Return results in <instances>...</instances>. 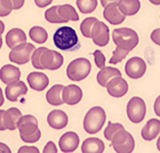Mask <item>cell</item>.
<instances>
[{"mask_svg":"<svg viewBox=\"0 0 160 153\" xmlns=\"http://www.w3.org/2000/svg\"><path fill=\"white\" fill-rule=\"evenodd\" d=\"M32 65L39 70H58L63 65V56L58 52L48 49L46 47L36 48L31 57Z\"/></svg>","mask_w":160,"mask_h":153,"instance_id":"cell-1","label":"cell"},{"mask_svg":"<svg viewBox=\"0 0 160 153\" xmlns=\"http://www.w3.org/2000/svg\"><path fill=\"white\" fill-rule=\"evenodd\" d=\"M17 128L20 130L21 140L25 143H36L41 137V131L38 127L37 118L31 114L21 116Z\"/></svg>","mask_w":160,"mask_h":153,"instance_id":"cell-2","label":"cell"},{"mask_svg":"<svg viewBox=\"0 0 160 153\" xmlns=\"http://www.w3.org/2000/svg\"><path fill=\"white\" fill-rule=\"evenodd\" d=\"M54 45L61 50H73L79 46L77 32L70 27H62L54 33Z\"/></svg>","mask_w":160,"mask_h":153,"instance_id":"cell-3","label":"cell"},{"mask_svg":"<svg viewBox=\"0 0 160 153\" xmlns=\"http://www.w3.org/2000/svg\"><path fill=\"white\" fill-rule=\"evenodd\" d=\"M112 40L116 46L125 49L127 52H132L138 45L140 38L136 31L129 27H119L112 31Z\"/></svg>","mask_w":160,"mask_h":153,"instance_id":"cell-4","label":"cell"},{"mask_svg":"<svg viewBox=\"0 0 160 153\" xmlns=\"http://www.w3.org/2000/svg\"><path fill=\"white\" fill-rule=\"evenodd\" d=\"M107 119V114L103 107L101 106H94L92 107L85 116L83 119V129L86 130V133L93 135V134L98 133L104 122Z\"/></svg>","mask_w":160,"mask_h":153,"instance_id":"cell-5","label":"cell"},{"mask_svg":"<svg viewBox=\"0 0 160 153\" xmlns=\"http://www.w3.org/2000/svg\"><path fill=\"white\" fill-rule=\"evenodd\" d=\"M90 70H92V65L89 61L87 58L80 57L70 62L67 69V76L72 81H81L89 76Z\"/></svg>","mask_w":160,"mask_h":153,"instance_id":"cell-6","label":"cell"},{"mask_svg":"<svg viewBox=\"0 0 160 153\" xmlns=\"http://www.w3.org/2000/svg\"><path fill=\"white\" fill-rule=\"evenodd\" d=\"M110 142L112 149L117 153H132L135 149V140L125 128L114 134Z\"/></svg>","mask_w":160,"mask_h":153,"instance_id":"cell-7","label":"cell"},{"mask_svg":"<svg viewBox=\"0 0 160 153\" xmlns=\"http://www.w3.org/2000/svg\"><path fill=\"white\" fill-rule=\"evenodd\" d=\"M147 114V105L141 97H132L127 104V116L134 123H140L143 121Z\"/></svg>","mask_w":160,"mask_h":153,"instance_id":"cell-8","label":"cell"},{"mask_svg":"<svg viewBox=\"0 0 160 153\" xmlns=\"http://www.w3.org/2000/svg\"><path fill=\"white\" fill-rule=\"evenodd\" d=\"M34 49H36V47L32 43H21L18 46H15L14 48H12L8 57L13 63L23 65V64H27L28 62L31 61Z\"/></svg>","mask_w":160,"mask_h":153,"instance_id":"cell-9","label":"cell"},{"mask_svg":"<svg viewBox=\"0 0 160 153\" xmlns=\"http://www.w3.org/2000/svg\"><path fill=\"white\" fill-rule=\"evenodd\" d=\"M125 71L132 79H140L147 72V63L141 57H132L125 65Z\"/></svg>","mask_w":160,"mask_h":153,"instance_id":"cell-10","label":"cell"},{"mask_svg":"<svg viewBox=\"0 0 160 153\" xmlns=\"http://www.w3.org/2000/svg\"><path fill=\"white\" fill-rule=\"evenodd\" d=\"M90 39L93 40V42L98 47L107 46L109 43V40H110L109 27L107 24L97 20L94 24L92 33H90Z\"/></svg>","mask_w":160,"mask_h":153,"instance_id":"cell-11","label":"cell"},{"mask_svg":"<svg viewBox=\"0 0 160 153\" xmlns=\"http://www.w3.org/2000/svg\"><path fill=\"white\" fill-rule=\"evenodd\" d=\"M105 87H107V90L108 93L110 94V96L117 97V98L125 96L128 93V89H129L127 81L121 76L112 78Z\"/></svg>","mask_w":160,"mask_h":153,"instance_id":"cell-12","label":"cell"},{"mask_svg":"<svg viewBox=\"0 0 160 153\" xmlns=\"http://www.w3.org/2000/svg\"><path fill=\"white\" fill-rule=\"evenodd\" d=\"M5 94H6V97L8 101H10V102H17L21 97L25 96L28 94V87L23 81L17 80L15 82L7 85L6 89H5Z\"/></svg>","mask_w":160,"mask_h":153,"instance_id":"cell-13","label":"cell"},{"mask_svg":"<svg viewBox=\"0 0 160 153\" xmlns=\"http://www.w3.org/2000/svg\"><path fill=\"white\" fill-rule=\"evenodd\" d=\"M62 100L63 103L76 105L82 100V90L77 85H68L62 89Z\"/></svg>","mask_w":160,"mask_h":153,"instance_id":"cell-14","label":"cell"},{"mask_svg":"<svg viewBox=\"0 0 160 153\" xmlns=\"http://www.w3.org/2000/svg\"><path fill=\"white\" fill-rule=\"evenodd\" d=\"M62 152H74L79 145V136L74 131H68L62 135L58 142Z\"/></svg>","mask_w":160,"mask_h":153,"instance_id":"cell-15","label":"cell"},{"mask_svg":"<svg viewBox=\"0 0 160 153\" xmlns=\"http://www.w3.org/2000/svg\"><path fill=\"white\" fill-rule=\"evenodd\" d=\"M103 16L109 23L113 24V25H118V24L122 23L125 21V17H126L118 8L117 2L109 3L108 6L104 7Z\"/></svg>","mask_w":160,"mask_h":153,"instance_id":"cell-16","label":"cell"},{"mask_svg":"<svg viewBox=\"0 0 160 153\" xmlns=\"http://www.w3.org/2000/svg\"><path fill=\"white\" fill-rule=\"evenodd\" d=\"M69 121L68 114L62 110H54L50 111L48 116H47V122L52 128L56 130L65 128Z\"/></svg>","mask_w":160,"mask_h":153,"instance_id":"cell-17","label":"cell"},{"mask_svg":"<svg viewBox=\"0 0 160 153\" xmlns=\"http://www.w3.org/2000/svg\"><path fill=\"white\" fill-rule=\"evenodd\" d=\"M27 80L30 88H32L33 90H37V91H42L49 85L48 76L42 72H31L27 76Z\"/></svg>","mask_w":160,"mask_h":153,"instance_id":"cell-18","label":"cell"},{"mask_svg":"<svg viewBox=\"0 0 160 153\" xmlns=\"http://www.w3.org/2000/svg\"><path fill=\"white\" fill-rule=\"evenodd\" d=\"M20 78L21 71L17 67H14L12 64H7L0 69V80L6 85L15 82L17 80H20Z\"/></svg>","mask_w":160,"mask_h":153,"instance_id":"cell-19","label":"cell"},{"mask_svg":"<svg viewBox=\"0 0 160 153\" xmlns=\"http://www.w3.org/2000/svg\"><path fill=\"white\" fill-rule=\"evenodd\" d=\"M22 112L16 107H10L5 111L3 113V123L6 127V130H15L17 129V125L20 121Z\"/></svg>","mask_w":160,"mask_h":153,"instance_id":"cell-20","label":"cell"},{"mask_svg":"<svg viewBox=\"0 0 160 153\" xmlns=\"http://www.w3.org/2000/svg\"><path fill=\"white\" fill-rule=\"evenodd\" d=\"M160 134V121L158 119H150L145 123L141 135L145 141H153Z\"/></svg>","mask_w":160,"mask_h":153,"instance_id":"cell-21","label":"cell"},{"mask_svg":"<svg viewBox=\"0 0 160 153\" xmlns=\"http://www.w3.org/2000/svg\"><path fill=\"white\" fill-rule=\"evenodd\" d=\"M105 145L103 141L96 137H89L82 142L81 145V152L82 153H102L104 152Z\"/></svg>","mask_w":160,"mask_h":153,"instance_id":"cell-22","label":"cell"},{"mask_svg":"<svg viewBox=\"0 0 160 153\" xmlns=\"http://www.w3.org/2000/svg\"><path fill=\"white\" fill-rule=\"evenodd\" d=\"M24 42H27V34L23 30H21L18 27L12 29L6 34V45L9 48H14L15 46H18Z\"/></svg>","mask_w":160,"mask_h":153,"instance_id":"cell-23","label":"cell"},{"mask_svg":"<svg viewBox=\"0 0 160 153\" xmlns=\"http://www.w3.org/2000/svg\"><path fill=\"white\" fill-rule=\"evenodd\" d=\"M121 76V72L118 70L117 67H104L102 69H100V72L97 73L96 79L98 85H101L102 87H105L108 85V82L110 81L112 78Z\"/></svg>","mask_w":160,"mask_h":153,"instance_id":"cell-24","label":"cell"},{"mask_svg":"<svg viewBox=\"0 0 160 153\" xmlns=\"http://www.w3.org/2000/svg\"><path fill=\"white\" fill-rule=\"evenodd\" d=\"M118 3V8L125 16H133L141 8L140 0H120Z\"/></svg>","mask_w":160,"mask_h":153,"instance_id":"cell-25","label":"cell"},{"mask_svg":"<svg viewBox=\"0 0 160 153\" xmlns=\"http://www.w3.org/2000/svg\"><path fill=\"white\" fill-rule=\"evenodd\" d=\"M63 85H55L50 88L46 94V100L50 105H61L63 104L62 100V89Z\"/></svg>","mask_w":160,"mask_h":153,"instance_id":"cell-26","label":"cell"},{"mask_svg":"<svg viewBox=\"0 0 160 153\" xmlns=\"http://www.w3.org/2000/svg\"><path fill=\"white\" fill-rule=\"evenodd\" d=\"M58 14L60 16L63 18L64 22H76V21L79 20V15L77 14L76 9L73 8V6H71L69 3H65V5H58Z\"/></svg>","mask_w":160,"mask_h":153,"instance_id":"cell-27","label":"cell"},{"mask_svg":"<svg viewBox=\"0 0 160 153\" xmlns=\"http://www.w3.org/2000/svg\"><path fill=\"white\" fill-rule=\"evenodd\" d=\"M29 37L37 43H43L46 42L47 39H48V33L43 27H31V30L29 31Z\"/></svg>","mask_w":160,"mask_h":153,"instance_id":"cell-28","label":"cell"},{"mask_svg":"<svg viewBox=\"0 0 160 153\" xmlns=\"http://www.w3.org/2000/svg\"><path fill=\"white\" fill-rule=\"evenodd\" d=\"M77 6L82 14H89L96 9L97 0H77Z\"/></svg>","mask_w":160,"mask_h":153,"instance_id":"cell-29","label":"cell"},{"mask_svg":"<svg viewBox=\"0 0 160 153\" xmlns=\"http://www.w3.org/2000/svg\"><path fill=\"white\" fill-rule=\"evenodd\" d=\"M58 5L57 6H53L48 8L46 10V13H45V18H46L47 22H49V23H65L63 21V18L60 16V14H58Z\"/></svg>","mask_w":160,"mask_h":153,"instance_id":"cell-30","label":"cell"},{"mask_svg":"<svg viewBox=\"0 0 160 153\" xmlns=\"http://www.w3.org/2000/svg\"><path fill=\"white\" fill-rule=\"evenodd\" d=\"M96 21V17H87L82 21V23L80 24V31L85 38H90V33H92L93 27Z\"/></svg>","mask_w":160,"mask_h":153,"instance_id":"cell-31","label":"cell"},{"mask_svg":"<svg viewBox=\"0 0 160 153\" xmlns=\"http://www.w3.org/2000/svg\"><path fill=\"white\" fill-rule=\"evenodd\" d=\"M120 129H123V126L121 123L109 122L107 128L104 129V137L110 142V141L112 140V137L114 136V134L117 133V131H119Z\"/></svg>","mask_w":160,"mask_h":153,"instance_id":"cell-32","label":"cell"},{"mask_svg":"<svg viewBox=\"0 0 160 153\" xmlns=\"http://www.w3.org/2000/svg\"><path fill=\"white\" fill-rule=\"evenodd\" d=\"M128 53H129V52H127V50L121 49V48L117 47V48L113 50V53H112V57L110 58V63L111 64L120 63V62H121V61L127 56V54Z\"/></svg>","mask_w":160,"mask_h":153,"instance_id":"cell-33","label":"cell"},{"mask_svg":"<svg viewBox=\"0 0 160 153\" xmlns=\"http://www.w3.org/2000/svg\"><path fill=\"white\" fill-rule=\"evenodd\" d=\"M13 9V3L10 0H0V17L8 16Z\"/></svg>","mask_w":160,"mask_h":153,"instance_id":"cell-34","label":"cell"},{"mask_svg":"<svg viewBox=\"0 0 160 153\" xmlns=\"http://www.w3.org/2000/svg\"><path fill=\"white\" fill-rule=\"evenodd\" d=\"M93 56L95 64L98 69H102V67H105V57H104V54L101 50H95L93 53Z\"/></svg>","mask_w":160,"mask_h":153,"instance_id":"cell-35","label":"cell"},{"mask_svg":"<svg viewBox=\"0 0 160 153\" xmlns=\"http://www.w3.org/2000/svg\"><path fill=\"white\" fill-rule=\"evenodd\" d=\"M42 152L43 153H56L57 147H56V145L52 142V141H49V142L46 144V146H45V149H43Z\"/></svg>","mask_w":160,"mask_h":153,"instance_id":"cell-36","label":"cell"},{"mask_svg":"<svg viewBox=\"0 0 160 153\" xmlns=\"http://www.w3.org/2000/svg\"><path fill=\"white\" fill-rule=\"evenodd\" d=\"M151 40H152V42H154L156 45L160 46V27L152 31V33H151Z\"/></svg>","mask_w":160,"mask_h":153,"instance_id":"cell-37","label":"cell"},{"mask_svg":"<svg viewBox=\"0 0 160 153\" xmlns=\"http://www.w3.org/2000/svg\"><path fill=\"white\" fill-rule=\"evenodd\" d=\"M25 152H33V153H39V150L34 146H22L20 150L17 151V153H25Z\"/></svg>","mask_w":160,"mask_h":153,"instance_id":"cell-38","label":"cell"},{"mask_svg":"<svg viewBox=\"0 0 160 153\" xmlns=\"http://www.w3.org/2000/svg\"><path fill=\"white\" fill-rule=\"evenodd\" d=\"M34 2L39 8H45L46 6H48V5L53 2V0H34Z\"/></svg>","mask_w":160,"mask_h":153,"instance_id":"cell-39","label":"cell"},{"mask_svg":"<svg viewBox=\"0 0 160 153\" xmlns=\"http://www.w3.org/2000/svg\"><path fill=\"white\" fill-rule=\"evenodd\" d=\"M10 1L13 3L14 9H20V8H22L24 2H25V0H10Z\"/></svg>","mask_w":160,"mask_h":153,"instance_id":"cell-40","label":"cell"},{"mask_svg":"<svg viewBox=\"0 0 160 153\" xmlns=\"http://www.w3.org/2000/svg\"><path fill=\"white\" fill-rule=\"evenodd\" d=\"M153 109H154V113L157 114L158 116H160V95L156 98V102L153 104Z\"/></svg>","mask_w":160,"mask_h":153,"instance_id":"cell-41","label":"cell"},{"mask_svg":"<svg viewBox=\"0 0 160 153\" xmlns=\"http://www.w3.org/2000/svg\"><path fill=\"white\" fill-rule=\"evenodd\" d=\"M3 113H5V110H0V131L6 130V127L3 123Z\"/></svg>","mask_w":160,"mask_h":153,"instance_id":"cell-42","label":"cell"},{"mask_svg":"<svg viewBox=\"0 0 160 153\" xmlns=\"http://www.w3.org/2000/svg\"><path fill=\"white\" fill-rule=\"evenodd\" d=\"M12 150H10L9 147L7 146L5 143H1L0 142V153H10Z\"/></svg>","mask_w":160,"mask_h":153,"instance_id":"cell-43","label":"cell"},{"mask_svg":"<svg viewBox=\"0 0 160 153\" xmlns=\"http://www.w3.org/2000/svg\"><path fill=\"white\" fill-rule=\"evenodd\" d=\"M120 0H101V5L103 7L108 6L109 3H112V2H119Z\"/></svg>","mask_w":160,"mask_h":153,"instance_id":"cell-44","label":"cell"},{"mask_svg":"<svg viewBox=\"0 0 160 153\" xmlns=\"http://www.w3.org/2000/svg\"><path fill=\"white\" fill-rule=\"evenodd\" d=\"M3 31H5V24L2 21H0V34H2Z\"/></svg>","mask_w":160,"mask_h":153,"instance_id":"cell-45","label":"cell"},{"mask_svg":"<svg viewBox=\"0 0 160 153\" xmlns=\"http://www.w3.org/2000/svg\"><path fill=\"white\" fill-rule=\"evenodd\" d=\"M3 104V94H2V90L0 88V106Z\"/></svg>","mask_w":160,"mask_h":153,"instance_id":"cell-46","label":"cell"},{"mask_svg":"<svg viewBox=\"0 0 160 153\" xmlns=\"http://www.w3.org/2000/svg\"><path fill=\"white\" fill-rule=\"evenodd\" d=\"M149 1L153 5H160V0H149Z\"/></svg>","mask_w":160,"mask_h":153,"instance_id":"cell-47","label":"cell"},{"mask_svg":"<svg viewBox=\"0 0 160 153\" xmlns=\"http://www.w3.org/2000/svg\"><path fill=\"white\" fill-rule=\"evenodd\" d=\"M157 149L160 151V136H159V138H158V141H157Z\"/></svg>","mask_w":160,"mask_h":153,"instance_id":"cell-48","label":"cell"},{"mask_svg":"<svg viewBox=\"0 0 160 153\" xmlns=\"http://www.w3.org/2000/svg\"><path fill=\"white\" fill-rule=\"evenodd\" d=\"M1 47H2V38H1V34H0V49H1Z\"/></svg>","mask_w":160,"mask_h":153,"instance_id":"cell-49","label":"cell"}]
</instances>
